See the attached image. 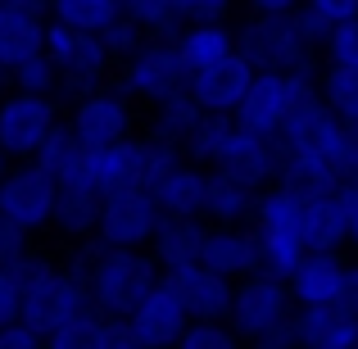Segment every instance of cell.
Wrapping results in <instances>:
<instances>
[{
  "label": "cell",
  "mask_w": 358,
  "mask_h": 349,
  "mask_svg": "<svg viewBox=\"0 0 358 349\" xmlns=\"http://www.w3.org/2000/svg\"><path fill=\"white\" fill-rule=\"evenodd\" d=\"M182 150L191 164L209 168V173H222L231 182H245L250 191H268L281 177L277 141H259L250 131H241L231 118H218V114H204Z\"/></svg>",
  "instance_id": "6da1fadb"
},
{
  "label": "cell",
  "mask_w": 358,
  "mask_h": 349,
  "mask_svg": "<svg viewBox=\"0 0 358 349\" xmlns=\"http://www.w3.org/2000/svg\"><path fill=\"white\" fill-rule=\"evenodd\" d=\"M159 281H164V268L155 263L150 250H109V245H100L96 263L87 272L91 308L105 318H131Z\"/></svg>",
  "instance_id": "7a4b0ae2"
},
{
  "label": "cell",
  "mask_w": 358,
  "mask_h": 349,
  "mask_svg": "<svg viewBox=\"0 0 358 349\" xmlns=\"http://www.w3.org/2000/svg\"><path fill=\"white\" fill-rule=\"evenodd\" d=\"M236 55L254 73H322L295 14H250L236 27Z\"/></svg>",
  "instance_id": "3957f363"
},
{
  "label": "cell",
  "mask_w": 358,
  "mask_h": 349,
  "mask_svg": "<svg viewBox=\"0 0 358 349\" xmlns=\"http://www.w3.org/2000/svg\"><path fill=\"white\" fill-rule=\"evenodd\" d=\"M18 277H23V318L18 322L32 327L36 336H55L64 322L91 308L87 281H78L69 268H55L36 254L18 268Z\"/></svg>",
  "instance_id": "277c9868"
},
{
  "label": "cell",
  "mask_w": 358,
  "mask_h": 349,
  "mask_svg": "<svg viewBox=\"0 0 358 349\" xmlns=\"http://www.w3.org/2000/svg\"><path fill=\"white\" fill-rule=\"evenodd\" d=\"M299 204H304V191L286 182H272L268 191H259V204H254L250 227L259 232V250H263V268L277 272V277H290L304 259V227H299Z\"/></svg>",
  "instance_id": "5b68a950"
},
{
  "label": "cell",
  "mask_w": 358,
  "mask_h": 349,
  "mask_svg": "<svg viewBox=\"0 0 358 349\" xmlns=\"http://www.w3.org/2000/svg\"><path fill=\"white\" fill-rule=\"evenodd\" d=\"M45 59L59 73V96L69 100H82L91 91L109 87V78L118 69L96 32H78V27H64L55 18L45 23Z\"/></svg>",
  "instance_id": "8992f818"
},
{
  "label": "cell",
  "mask_w": 358,
  "mask_h": 349,
  "mask_svg": "<svg viewBox=\"0 0 358 349\" xmlns=\"http://www.w3.org/2000/svg\"><path fill=\"white\" fill-rule=\"evenodd\" d=\"M286 318H295V295H290V281L277 277V272H254V277L236 281V295H231V313L227 327L241 336L245 345L259 341L263 332L281 327Z\"/></svg>",
  "instance_id": "52a82bcc"
},
{
  "label": "cell",
  "mask_w": 358,
  "mask_h": 349,
  "mask_svg": "<svg viewBox=\"0 0 358 349\" xmlns=\"http://www.w3.org/2000/svg\"><path fill=\"white\" fill-rule=\"evenodd\" d=\"M186 82H191V73H186L182 55H177V41H145L118 69V87L127 91L131 100H141L145 109L182 96Z\"/></svg>",
  "instance_id": "ba28073f"
},
{
  "label": "cell",
  "mask_w": 358,
  "mask_h": 349,
  "mask_svg": "<svg viewBox=\"0 0 358 349\" xmlns=\"http://www.w3.org/2000/svg\"><path fill=\"white\" fill-rule=\"evenodd\" d=\"M59 105L55 96H27V91H5L0 96V155L27 164L36 150L45 145L55 127H59Z\"/></svg>",
  "instance_id": "9c48e42d"
},
{
  "label": "cell",
  "mask_w": 358,
  "mask_h": 349,
  "mask_svg": "<svg viewBox=\"0 0 358 349\" xmlns=\"http://www.w3.org/2000/svg\"><path fill=\"white\" fill-rule=\"evenodd\" d=\"M159 222H164V213H159V204H155V191L127 186V191L105 195L96 241L109 245V250H150Z\"/></svg>",
  "instance_id": "30bf717a"
},
{
  "label": "cell",
  "mask_w": 358,
  "mask_h": 349,
  "mask_svg": "<svg viewBox=\"0 0 358 349\" xmlns=\"http://www.w3.org/2000/svg\"><path fill=\"white\" fill-rule=\"evenodd\" d=\"M69 127L73 136L82 141V150H105V145H118L136 131V109H131V96L122 87H100L91 96L73 100V114H69Z\"/></svg>",
  "instance_id": "8fae6325"
},
{
  "label": "cell",
  "mask_w": 358,
  "mask_h": 349,
  "mask_svg": "<svg viewBox=\"0 0 358 349\" xmlns=\"http://www.w3.org/2000/svg\"><path fill=\"white\" fill-rule=\"evenodd\" d=\"M55 200H59V182L45 173L41 164H18L0 182V218L14 222L23 232H41L55 218Z\"/></svg>",
  "instance_id": "7c38bea8"
},
{
  "label": "cell",
  "mask_w": 358,
  "mask_h": 349,
  "mask_svg": "<svg viewBox=\"0 0 358 349\" xmlns=\"http://www.w3.org/2000/svg\"><path fill=\"white\" fill-rule=\"evenodd\" d=\"M290 105H295V82H290V73H254L250 91H245L241 109L231 114L241 131H250V136L259 141H277L281 127H286L290 118Z\"/></svg>",
  "instance_id": "4fadbf2b"
},
{
  "label": "cell",
  "mask_w": 358,
  "mask_h": 349,
  "mask_svg": "<svg viewBox=\"0 0 358 349\" xmlns=\"http://www.w3.org/2000/svg\"><path fill=\"white\" fill-rule=\"evenodd\" d=\"M164 281L177 290V299H182L186 313H191V322H227L231 295H236V281L231 277L204 268V263H191V268L164 272Z\"/></svg>",
  "instance_id": "5bb4252c"
},
{
  "label": "cell",
  "mask_w": 358,
  "mask_h": 349,
  "mask_svg": "<svg viewBox=\"0 0 358 349\" xmlns=\"http://www.w3.org/2000/svg\"><path fill=\"white\" fill-rule=\"evenodd\" d=\"M250 82H254V69L241 59V55H227V59H218V64H209V69L191 73V82H186V96L200 105V114L231 118V114L241 109Z\"/></svg>",
  "instance_id": "9a60e30c"
},
{
  "label": "cell",
  "mask_w": 358,
  "mask_h": 349,
  "mask_svg": "<svg viewBox=\"0 0 358 349\" xmlns=\"http://www.w3.org/2000/svg\"><path fill=\"white\" fill-rule=\"evenodd\" d=\"M127 322H131V332H136L141 349H173L182 341V332L191 327V313H186V304L177 299V290L168 286V281H159V286L141 299V308Z\"/></svg>",
  "instance_id": "2e32d148"
},
{
  "label": "cell",
  "mask_w": 358,
  "mask_h": 349,
  "mask_svg": "<svg viewBox=\"0 0 358 349\" xmlns=\"http://www.w3.org/2000/svg\"><path fill=\"white\" fill-rule=\"evenodd\" d=\"M290 295L299 308L317 304H345V281H350V263L341 254H304L299 268L290 272Z\"/></svg>",
  "instance_id": "e0dca14e"
},
{
  "label": "cell",
  "mask_w": 358,
  "mask_h": 349,
  "mask_svg": "<svg viewBox=\"0 0 358 349\" xmlns=\"http://www.w3.org/2000/svg\"><path fill=\"white\" fill-rule=\"evenodd\" d=\"M200 263L213 268V272H222V277H231V281L254 277V272H263L259 232L254 227H209Z\"/></svg>",
  "instance_id": "ac0fdd59"
},
{
  "label": "cell",
  "mask_w": 358,
  "mask_h": 349,
  "mask_svg": "<svg viewBox=\"0 0 358 349\" xmlns=\"http://www.w3.org/2000/svg\"><path fill=\"white\" fill-rule=\"evenodd\" d=\"M299 227H304L308 254H341V245H350V222H345L341 191H304Z\"/></svg>",
  "instance_id": "d6986e66"
},
{
  "label": "cell",
  "mask_w": 358,
  "mask_h": 349,
  "mask_svg": "<svg viewBox=\"0 0 358 349\" xmlns=\"http://www.w3.org/2000/svg\"><path fill=\"white\" fill-rule=\"evenodd\" d=\"M299 349H358V313L345 304H317L295 313Z\"/></svg>",
  "instance_id": "ffe728a7"
},
{
  "label": "cell",
  "mask_w": 358,
  "mask_h": 349,
  "mask_svg": "<svg viewBox=\"0 0 358 349\" xmlns=\"http://www.w3.org/2000/svg\"><path fill=\"white\" fill-rule=\"evenodd\" d=\"M100 209H105V195L82 173V177H73V182H59V200H55L50 227L64 232L69 241H91L96 227H100Z\"/></svg>",
  "instance_id": "44dd1931"
},
{
  "label": "cell",
  "mask_w": 358,
  "mask_h": 349,
  "mask_svg": "<svg viewBox=\"0 0 358 349\" xmlns=\"http://www.w3.org/2000/svg\"><path fill=\"white\" fill-rule=\"evenodd\" d=\"M204 200H209V168L191 164V159H186L182 168H173V173L155 186V204H159L164 218L204 222Z\"/></svg>",
  "instance_id": "7402d4cb"
},
{
  "label": "cell",
  "mask_w": 358,
  "mask_h": 349,
  "mask_svg": "<svg viewBox=\"0 0 358 349\" xmlns=\"http://www.w3.org/2000/svg\"><path fill=\"white\" fill-rule=\"evenodd\" d=\"M204 236H209V222H195V218H164L150 241V254L164 272H177V268H191L200 263L204 254Z\"/></svg>",
  "instance_id": "603a6c76"
},
{
  "label": "cell",
  "mask_w": 358,
  "mask_h": 349,
  "mask_svg": "<svg viewBox=\"0 0 358 349\" xmlns=\"http://www.w3.org/2000/svg\"><path fill=\"white\" fill-rule=\"evenodd\" d=\"M41 50H45V18L0 5V69L14 73L18 64L36 59Z\"/></svg>",
  "instance_id": "cb8c5ba5"
},
{
  "label": "cell",
  "mask_w": 358,
  "mask_h": 349,
  "mask_svg": "<svg viewBox=\"0 0 358 349\" xmlns=\"http://www.w3.org/2000/svg\"><path fill=\"white\" fill-rule=\"evenodd\" d=\"M259 191H250L245 182H231L222 173H209V200H204V222L209 227H250Z\"/></svg>",
  "instance_id": "d4e9b609"
},
{
  "label": "cell",
  "mask_w": 358,
  "mask_h": 349,
  "mask_svg": "<svg viewBox=\"0 0 358 349\" xmlns=\"http://www.w3.org/2000/svg\"><path fill=\"white\" fill-rule=\"evenodd\" d=\"M177 55H182L186 73H200L209 64L236 55V27L227 23H191L182 36H177Z\"/></svg>",
  "instance_id": "484cf974"
},
{
  "label": "cell",
  "mask_w": 358,
  "mask_h": 349,
  "mask_svg": "<svg viewBox=\"0 0 358 349\" xmlns=\"http://www.w3.org/2000/svg\"><path fill=\"white\" fill-rule=\"evenodd\" d=\"M118 9L150 36V41H177V36L191 27L177 0H118Z\"/></svg>",
  "instance_id": "4316f807"
},
{
  "label": "cell",
  "mask_w": 358,
  "mask_h": 349,
  "mask_svg": "<svg viewBox=\"0 0 358 349\" xmlns=\"http://www.w3.org/2000/svg\"><path fill=\"white\" fill-rule=\"evenodd\" d=\"M200 105H195L191 96H173V100H164V105H155L150 109V141H164V145H177L182 150L186 141H191V131L200 127ZM186 155V150H182Z\"/></svg>",
  "instance_id": "83f0119b"
},
{
  "label": "cell",
  "mask_w": 358,
  "mask_h": 349,
  "mask_svg": "<svg viewBox=\"0 0 358 349\" xmlns=\"http://www.w3.org/2000/svg\"><path fill=\"white\" fill-rule=\"evenodd\" d=\"M32 164H41L45 173L55 177V182H73V177L87 173V150H82V141L73 136L69 122H59V127H55L50 136H45V145L36 150Z\"/></svg>",
  "instance_id": "f1b7e54d"
},
{
  "label": "cell",
  "mask_w": 358,
  "mask_h": 349,
  "mask_svg": "<svg viewBox=\"0 0 358 349\" xmlns=\"http://www.w3.org/2000/svg\"><path fill=\"white\" fill-rule=\"evenodd\" d=\"M122 14L118 0H50V18L64 27H78V32H105L109 23Z\"/></svg>",
  "instance_id": "f546056e"
},
{
  "label": "cell",
  "mask_w": 358,
  "mask_h": 349,
  "mask_svg": "<svg viewBox=\"0 0 358 349\" xmlns=\"http://www.w3.org/2000/svg\"><path fill=\"white\" fill-rule=\"evenodd\" d=\"M317 91H322L327 109H331L350 131H358V73L327 69V64H322V73H317Z\"/></svg>",
  "instance_id": "4dcf8cb0"
},
{
  "label": "cell",
  "mask_w": 358,
  "mask_h": 349,
  "mask_svg": "<svg viewBox=\"0 0 358 349\" xmlns=\"http://www.w3.org/2000/svg\"><path fill=\"white\" fill-rule=\"evenodd\" d=\"M100 327H105V313L87 308L73 322H64L55 336H45V349H100Z\"/></svg>",
  "instance_id": "1f68e13d"
},
{
  "label": "cell",
  "mask_w": 358,
  "mask_h": 349,
  "mask_svg": "<svg viewBox=\"0 0 358 349\" xmlns=\"http://www.w3.org/2000/svg\"><path fill=\"white\" fill-rule=\"evenodd\" d=\"M9 91H27V96H59V73H55V64L45 59V50L9 73Z\"/></svg>",
  "instance_id": "d6a6232c"
},
{
  "label": "cell",
  "mask_w": 358,
  "mask_h": 349,
  "mask_svg": "<svg viewBox=\"0 0 358 349\" xmlns=\"http://www.w3.org/2000/svg\"><path fill=\"white\" fill-rule=\"evenodd\" d=\"M322 59H327V69L358 73V18L331 27V36H327V45H322Z\"/></svg>",
  "instance_id": "836d02e7"
},
{
  "label": "cell",
  "mask_w": 358,
  "mask_h": 349,
  "mask_svg": "<svg viewBox=\"0 0 358 349\" xmlns=\"http://www.w3.org/2000/svg\"><path fill=\"white\" fill-rule=\"evenodd\" d=\"M173 349H245V341L227 322H191Z\"/></svg>",
  "instance_id": "e575fe53"
},
{
  "label": "cell",
  "mask_w": 358,
  "mask_h": 349,
  "mask_svg": "<svg viewBox=\"0 0 358 349\" xmlns=\"http://www.w3.org/2000/svg\"><path fill=\"white\" fill-rule=\"evenodd\" d=\"M100 41H105V50H109V55H114V64H118V69H122V64H127V59H131V55H136V50H141V45H145V41H150V36H145V32H141V27H136V23H131V18H127V14H118V18H114V23H109V27H105V32H100Z\"/></svg>",
  "instance_id": "d590c367"
},
{
  "label": "cell",
  "mask_w": 358,
  "mask_h": 349,
  "mask_svg": "<svg viewBox=\"0 0 358 349\" xmlns=\"http://www.w3.org/2000/svg\"><path fill=\"white\" fill-rule=\"evenodd\" d=\"M32 259V232L14 227V222L0 218V268H23V263Z\"/></svg>",
  "instance_id": "8d00e7d4"
},
{
  "label": "cell",
  "mask_w": 358,
  "mask_h": 349,
  "mask_svg": "<svg viewBox=\"0 0 358 349\" xmlns=\"http://www.w3.org/2000/svg\"><path fill=\"white\" fill-rule=\"evenodd\" d=\"M23 318V277L14 268H0V332Z\"/></svg>",
  "instance_id": "74e56055"
},
{
  "label": "cell",
  "mask_w": 358,
  "mask_h": 349,
  "mask_svg": "<svg viewBox=\"0 0 358 349\" xmlns=\"http://www.w3.org/2000/svg\"><path fill=\"white\" fill-rule=\"evenodd\" d=\"M177 5H182L186 23H222L236 0H177Z\"/></svg>",
  "instance_id": "f35d334b"
},
{
  "label": "cell",
  "mask_w": 358,
  "mask_h": 349,
  "mask_svg": "<svg viewBox=\"0 0 358 349\" xmlns=\"http://www.w3.org/2000/svg\"><path fill=\"white\" fill-rule=\"evenodd\" d=\"M100 349H141L127 318H105V327H100Z\"/></svg>",
  "instance_id": "ab89813d"
},
{
  "label": "cell",
  "mask_w": 358,
  "mask_h": 349,
  "mask_svg": "<svg viewBox=\"0 0 358 349\" xmlns=\"http://www.w3.org/2000/svg\"><path fill=\"white\" fill-rule=\"evenodd\" d=\"M308 9H313L322 23H350V18H358V0H304Z\"/></svg>",
  "instance_id": "60d3db41"
},
{
  "label": "cell",
  "mask_w": 358,
  "mask_h": 349,
  "mask_svg": "<svg viewBox=\"0 0 358 349\" xmlns=\"http://www.w3.org/2000/svg\"><path fill=\"white\" fill-rule=\"evenodd\" d=\"M245 349H299V332H295V318H286L281 327H272V332H263L259 341H250Z\"/></svg>",
  "instance_id": "b9f144b4"
},
{
  "label": "cell",
  "mask_w": 358,
  "mask_h": 349,
  "mask_svg": "<svg viewBox=\"0 0 358 349\" xmlns=\"http://www.w3.org/2000/svg\"><path fill=\"white\" fill-rule=\"evenodd\" d=\"M0 349H45V336H36L32 327L14 322V327H5V332H0Z\"/></svg>",
  "instance_id": "7bdbcfd3"
},
{
  "label": "cell",
  "mask_w": 358,
  "mask_h": 349,
  "mask_svg": "<svg viewBox=\"0 0 358 349\" xmlns=\"http://www.w3.org/2000/svg\"><path fill=\"white\" fill-rule=\"evenodd\" d=\"M341 204H345V222H350V245L358 250V182L341 186Z\"/></svg>",
  "instance_id": "ee69618b"
},
{
  "label": "cell",
  "mask_w": 358,
  "mask_h": 349,
  "mask_svg": "<svg viewBox=\"0 0 358 349\" xmlns=\"http://www.w3.org/2000/svg\"><path fill=\"white\" fill-rule=\"evenodd\" d=\"M250 14H295L304 0H245Z\"/></svg>",
  "instance_id": "f6af8a7d"
},
{
  "label": "cell",
  "mask_w": 358,
  "mask_h": 349,
  "mask_svg": "<svg viewBox=\"0 0 358 349\" xmlns=\"http://www.w3.org/2000/svg\"><path fill=\"white\" fill-rule=\"evenodd\" d=\"M345 308L358 313V263H350V281H345Z\"/></svg>",
  "instance_id": "bcb514c9"
},
{
  "label": "cell",
  "mask_w": 358,
  "mask_h": 349,
  "mask_svg": "<svg viewBox=\"0 0 358 349\" xmlns=\"http://www.w3.org/2000/svg\"><path fill=\"white\" fill-rule=\"evenodd\" d=\"M9 91V69H0V96Z\"/></svg>",
  "instance_id": "7dc6e473"
},
{
  "label": "cell",
  "mask_w": 358,
  "mask_h": 349,
  "mask_svg": "<svg viewBox=\"0 0 358 349\" xmlns=\"http://www.w3.org/2000/svg\"><path fill=\"white\" fill-rule=\"evenodd\" d=\"M5 173H9V159H5V155H0V182H5Z\"/></svg>",
  "instance_id": "c3c4849f"
}]
</instances>
